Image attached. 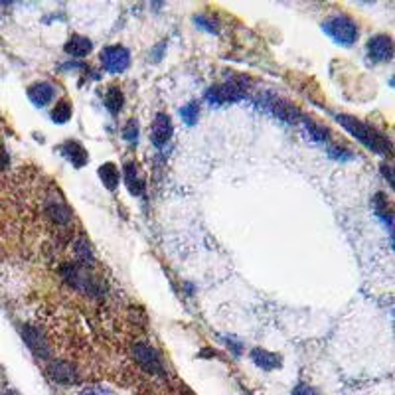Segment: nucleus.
I'll return each instance as SVG.
<instances>
[{"label":"nucleus","instance_id":"nucleus-15","mask_svg":"<svg viewBox=\"0 0 395 395\" xmlns=\"http://www.w3.org/2000/svg\"><path fill=\"white\" fill-rule=\"evenodd\" d=\"M93 50V42L85 36H72L69 42L65 44V51L76 56V58H85Z\"/></svg>","mask_w":395,"mask_h":395},{"label":"nucleus","instance_id":"nucleus-4","mask_svg":"<svg viewBox=\"0 0 395 395\" xmlns=\"http://www.w3.org/2000/svg\"><path fill=\"white\" fill-rule=\"evenodd\" d=\"M101 62L103 67L113 74V76H119V74H125L131 65V53L125 46H107L105 50L101 51Z\"/></svg>","mask_w":395,"mask_h":395},{"label":"nucleus","instance_id":"nucleus-25","mask_svg":"<svg viewBox=\"0 0 395 395\" xmlns=\"http://www.w3.org/2000/svg\"><path fill=\"white\" fill-rule=\"evenodd\" d=\"M328 156L334 158V160H350V158H352V153H350L348 149L338 146V144H332L330 149H328Z\"/></svg>","mask_w":395,"mask_h":395},{"label":"nucleus","instance_id":"nucleus-21","mask_svg":"<svg viewBox=\"0 0 395 395\" xmlns=\"http://www.w3.org/2000/svg\"><path fill=\"white\" fill-rule=\"evenodd\" d=\"M387 205L389 204H387V200L383 198L382 194H378V196L373 198V208H376L378 216L382 217L383 221L389 226V231H392V219H394V217H392V212H389V208H387Z\"/></svg>","mask_w":395,"mask_h":395},{"label":"nucleus","instance_id":"nucleus-1","mask_svg":"<svg viewBox=\"0 0 395 395\" xmlns=\"http://www.w3.org/2000/svg\"><path fill=\"white\" fill-rule=\"evenodd\" d=\"M336 121L340 123V127L348 131L354 139H358L364 146H368L370 151L380 154H389L392 153V144L389 140L383 137L380 131L371 127V125H366L364 121H360L356 117L350 115H336Z\"/></svg>","mask_w":395,"mask_h":395},{"label":"nucleus","instance_id":"nucleus-12","mask_svg":"<svg viewBox=\"0 0 395 395\" xmlns=\"http://www.w3.org/2000/svg\"><path fill=\"white\" fill-rule=\"evenodd\" d=\"M48 376L56 383H76L77 370L67 362H51L48 368Z\"/></svg>","mask_w":395,"mask_h":395},{"label":"nucleus","instance_id":"nucleus-18","mask_svg":"<svg viewBox=\"0 0 395 395\" xmlns=\"http://www.w3.org/2000/svg\"><path fill=\"white\" fill-rule=\"evenodd\" d=\"M74 115V107H72V103L69 101H60L53 109H51V121L53 123H58V125H64L67 123L69 119Z\"/></svg>","mask_w":395,"mask_h":395},{"label":"nucleus","instance_id":"nucleus-29","mask_svg":"<svg viewBox=\"0 0 395 395\" xmlns=\"http://www.w3.org/2000/svg\"><path fill=\"white\" fill-rule=\"evenodd\" d=\"M382 172H383V176L389 180V186L394 188V176H392V166H389V165H382Z\"/></svg>","mask_w":395,"mask_h":395},{"label":"nucleus","instance_id":"nucleus-7","mask_svg":"<svg viewBox=\"0 0 395 395\" xmlns=\"http://www.w3.org/2000/svg\"><path fill=\"white\" fill-rule=\"evenodd\" d=\"M172 133H174V125H172L170 117L166 113H158L154 117L153 127H151V140L156 149H162L166 142L172 139Z\"/></svg>","mask_w":395,"mask_h":395},{"label":"nucleus","instance_id":"nucleus-26","mask_svg":"<svg viewBox=\"0 0 395 395\" xmlns=\"http://www.w3.org/2000/svg\"><path fill=\"white\" fill-rule=\"evenodd\" d=\"M81 395H115L109 387H103V385H90V387H85Z\"/></svg>","mask_w":395,"mask_h":395},{"label":"nucleus","instance_id":"nucleus-30","mask_svg":"<svg viewBox=\"0 0 395 395\" xmlns=\"http://www.w3.org/2000/svg\"><path fill=\"white\" fill-rule=\"evenodd\" d=\"M4 395H20V394H18L16 389H8V392H6V394H4Z\"/></svg>","mask_w":395,"mask_h":395},{"label":"nucleus","instance_id":"nucleus-6","mask_svg":"<svg viewBox=\"0 0 395 395\" xmlns=\"http://www.w3.org/2000/svg\"><path fill=\"white\" fill-rule=\"evenodd\" d=\"M368 56L371 58V62H376V64L392 62V58H394V40L385 36V34L373 36L368 42Z\"/></svg>","mask_w":395,"mask_h":395},{"label":"nucleus","instance_id":"nucleus-19","mask_svg":"<svg viewBox=\"0 0 395 395\" xmlns=\"http://www.w3.org/2000/svg\"><path fill=\"white\" fill-rule=\"evenodd\" d=\"M180 117H182V121H184L186 127H194V125L198 123V119H200V107H198V103L184 105V107L180 109Z\"/></svg>","mask_w":395,"mask_h":395},{"label":"nucleus","instance_id":"nucleus-13","mask_svg":"<svg viewBox=\"0 0 395 395\" xmlns=\"http://www.w3.org/2000/svg\"><path fill=\"white\" fill-rule=\"evenodd\" d=\"M251 360H253V364H255L257 368L267 371L280 368V362H283V358H280L279 354L263 350V348H253V350H251Z\"/></svg>","mask_w":395,"mask_h":395},{"label":"nucleus","instance_id":"nucleus-8","mask_svg":"<svg viewBox=\"0 0 395 395\" xmlns=\"http://www.w3.org/2000/svg\"><path fill=\"white\" fill-rule=\"evenodd\" d=\"M22 338H24L26 346L30 348V352L38 360H48L50 358V346L46 342V338L40 334V330L26 324V326H22Z\"/></svg>","mask_w":395,"mask_h":395},{"label":"nucleus","instance_id":"nucleus-14","mask_svg":"<svg viewBox=\"0 0 395 395\" xmlns=\"http://www.w3.org/2000/svg\"><path fill=\"white\" fill-rule=\"evenodd\" d=\"M105 107H107V111L111 113V115H119L121 113V109H123V105H125V95H123V91L121 87H117V85H111L109 90L105 91Z\"/></svg>","mask_w":395,"mask_h":395},{"label":"nucleus","instance_id":"nucleus-17","mask_svg":"<svg viewBox=\"0 0 395 395\" xmlns=\"http://www.w3.org/2000/svg\"><path fill=\"white\" fill-rule=\"evenodd\" d=\"M48 214H50L51 219H53L56 224H60V226H67V224L72 221V212H69V208L65 204L50 202V204H48Z\"/></svg>","mask_w":395,"mask_h":395},{"label":"nucleus","instance_id":"nucleus-9","mask_svg":"<svg viewBox=\"0 0 395 395\" xmlns=\"http://www.w3.org/2000/svg\"><path fill=\"white\" fill-rule=\"evenodd\" d=\"M123 178L127 184L128 192L133 196H142L144 188H146V182H144V174L140 170V166L137 162H127L123 166Z\"/></svg>","mask_w":395,"mask_h":395},{"label":"nucleus","instance_id":"nucleus-3","mask_svg":"<svg viewBox=\"0 0 395 395\" xmlns=\"http://www.w3.org/2000/svg\"><path fill=\"white\" fill-rule=\"evenodd\" d=\"M243 97H245V81H237V79L226 81L221 85H214V87L205 91V99L212 105L239 101Z\"/></svg>","mask_w":395,"mask_h":395},{"label":"nucleus","instance_id":"nucleus-28","mask_svg":"<svg viewBox=\"0 0 395 395\" xmlns=\"http://www.w3.org/2000/svg\"><path fill=\"white\" fill-rule=\"evenodd\" d=\"M6 166H8V153H6V149L0 144V170L6 168Z\"/></svg>","mask_w":395,"mask_h":395},{"label":"nucleus","instance_id":"nucleus-2","mask_svg":"<svg viewBox=\"0 0 395 395\" xmlns=\"http://www.w3.org/2000/svg\"><path fill=\"white\" fill-rule=\"evenodd\" d=\"M322 30L326 32V36H330L336 44L344 46V48H350L358 42V24L350 18V16H344V14H336L328 18L324 24H322Z\"/></svg>","mask_w":395,"mask_h":395},{"label":"nucleus","instance_id":"nucleus-23","mask_svg":"<svg viewBox=\"0 0 395 395\" xmlns=\"http://www.w3.org/2000/svg\"><path fill=\"white\" fill-rule=\"evenodd\" d=\"M194 24L198 26V28H202L204 32H210V34H217V30H219V22H217L216 18L205 16V14H198L194 18Z\"/></svg>","mask_w":395,"mask_h":395},{"label":"nucleus","instance_id":"nucleus-16","mask_svg":"<svg viewBox=\"0 0 395 395\" xmlns=\"http://www.w3.org/2000/svg\"><path fill=\"white\" fill-rule=\"evenodd\" d=\"M99 178L105 184V188L111 192L117 190L119 186V180H121V174H119V168H117L113 162H105V165L99 168Z\"/></svg>","mask_w":395,"mask_h":395},{"label":"nucleus","instance_id":"nucleus-24","mask_svg":"<svg viewBox=\"0 0 395 395\" xmlns=\"http://www.w3.org/2000/svg\"><path fill=\"white\" fill-rule=\"evenodd\" d=\"M123 137L131 144H137V140H139V123L137 121H128V125L123 131Z\"/></svg>","mask_w":395,"mask_h":395},{"label":"nucleus","instance_id":"nucleus-27","mask_svg":"<svg viewBox=\"0 0 395 395\" xmlns=\"http://www.w3.org/2000/svg\"><path fill=\"white\" fill-rule=\"evenodd\" d=\"M293 395H320L319 389H314L312 385L308 383H299L293 389Z\"/></svg>","mask_w":395,"mask_h":395},{"label":"nucleus","instance_id":"nucleus-11","mask_svg":"<svg viewBox=\"0 0 395 395\" xmlns=\"http://www.w3.org/2000/svg\"><path fill=\"white\" fill-rule=\"evenodd\" d=\"M56 97V87L48 81H38L28 87V99L34 103V107H46Z\"/></svg>","mask_w":395,"mask_h":395},{"label":"nucleus","instance_id":"nucleus-5","mask_svg":"<svg viewBox=\"0 0 395 395\" xmlns=\"http://www.w3.org/2000/svg\"><path fill=\"white\" fill-rule=\"evenodd\" d=\"M133 358L135 362L139 364L142 370H146L149 373H162L165 371V366H162V360H160V354L154 350L151 344H135L133 348Z\"/></svg>","mask_w":395,"mask_h":395},{"label":"nucleus","instance_id":"nucleus-20","mask_svg":"<svg viewBox=\"0 0 395 395\" xmlns=\"http://www.w3.org/2000/svg\"><path fill=\"white\" fill-rule=\"evenodd\" d=\"M74 251H76V255L79 261H83V263H91L95 257H93V249H91L90 242H87V237H79L74 245Z\"/></svg>","mask_w":395,"mask_h":395},{"label":"nucleus","instance_id":"nucleus-10","mask_svg":"<svg viewBox=\"0 0 395 395\" xmlns=\"http://www.w3.org/2000/svg\"><path fill=\"white\" fill-rule=\"evenodd\" d=\"M60 153L64 158H67L72 165L76 166V168H81V166L87 165V160H90V154L87 151L83 149V144L81 142H77V140H65L64 144L60 146Z\"/></svg>","mask_w":395,"mask_h":395},{"label":"nucleus","instance_id":"nucleus-22","mask_svg":"<svg viewBox=\"0 0 395 395\" xmlns=\"http://www.w3.org/2000/svg\"><path fill=\"white\" fill-rule=\"evenodd\" d=\"M303 123H305L306 131L310 133V137L314 140H320V142H322V140L328 139V135H330L328 128H324L322 125H317L312 119H306V117H303Z\"/></svg>","mask_w":395,"mask_h":395}]
</instances>
